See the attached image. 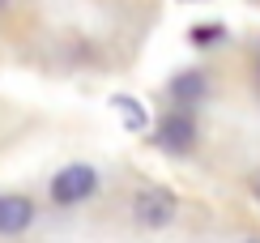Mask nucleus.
<instances>
[{
  "label": "nucleus",
  "instance_id": "f257e3e1",
  "mask_svg": "<svg viewBox=\"0 0 260 243\" xmlns=\"http://www.w3.org/2000/svg\"><path fill=\"white\" fill-rule=\"evenodd\" d=\"M94 188H99L94 167L73 162V167H64L56 179H51V201H56V205H81V201H90V196H94Z\"/></svg>",
  "mask_w": 260,
  "mask_h": 243
},
{
  "label": "nucleus",
  "instance_id": "f03ea898",
  "mask_svg": "<svg viewBox=\"0 0 260 243\" xmlns=\"http://www.w3.org/2000/svg\"><path fill=\"white\" fill-rule=\"evenodd\" d=\"M133 218H137V226H145V230H162L175 218V196H171L167 188H149V192H141L133 201Z\"/></svg>",
  "mask_w": 260,
  "mask_h": 243
},
{
  "label": "nucleus",
  "instance_id": "7ed1b4c3",
  "mask_svg": "<svg viewBox=\"0 0 260 243\" xmlns=\"http://www.w3.org/2000/svg\"><path fill=\"white\" fill-rule=\"evenodd\" d=\"M158 145L171 149V154H188L192 145H197V124H192V115H167L158 119Z\"/></svg>",
  "mask_w": 260,
  "mask_h": 243
},
{
  "label": "nucleus",
  "instance_id": "20e7f679",
  "mask_svg": "<svg viewBox=\"0 0 260 243\" xmlns=\"http://www.w3.org/2000/svg\"><path fill=\"white\" fill-rule=\"evenodd\" d=\"M35 218V205L26 196H0V235H21Z\"/></svg>",
  "mask_w": 260,
  "mask_h": 243
},
{
  "label": "nucleus",
  "instance_id": "39448f33",
  "mask_svg": "<svg viewBox=\"0 0 260 243\" xmlns=\"http://www.w3.org/2000/svg\"><path fill=\"white\" fill-rule=\"evenodd\" d=\"M171 94H175L179 103H197V98L205 94V77L201 73H179L175 81H171Z\"/></svg>",
  "mask_w": 260,
  "mask_h": 243
},
{
  "label": "nucleus",
  "instance_id": "423d86ee",
  "mask_svg": "<svg viewBox=\"0 0 260 243\" xmlns=\"http://www.w3.org/2000/svg\"><path fill=\"white\" fill-rule=\"evenodd\" d=\"M111 107H115V111H120V115H128V124H133V128H145V111H141V103H133V98H111Z\"/></svg>",
  "mask_w": 260,
  "mask_h": 243
},
{
  "label": "nucleus",
  "instance_id": "0eeeda50",
  "mask_svg": "<svg viewBox=\"0 0 260 243\" xmlns=\"http://www.w3.org/2000/svg\"><path fill=\"white\" fill-rule=\"evenodd\" d=\"M252 188H256V201H260V175H256V184H252Z\"/></svg>",
  "mask_w": 260,
  "mask_h": 243
},
{
  "label": "nucleus",
  "instance_id": "6e6552de",
  "mask_svg": "<svg viewBox=\"0 0 260 243\" xmlns=\"http://www.w3.org/2000/svg\"><path fill=\"white\" fill-rule=\"evenodd\" d=\"M247 243H260V239H247Z\"/></svg>",
  "mask_w": 260,
  "mask_h": 243
}]
</instances>
